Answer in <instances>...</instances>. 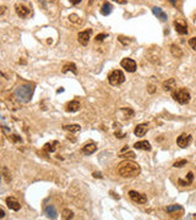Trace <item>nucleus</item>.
Wrapping results in <instances>:
<instances>
[{
    "mask_svg": "<svg viewBox=\"0 0 196 220\" xmlns=\"http://www.w3.org/2000/svg\"><path fill=\"white\" fill-rule=\"evenodd\" d=\"M140 173H141L140 165L134 162L125 160L118 165V174L123 177H135L140 175Z\"/></svg>",
    "mask_w": 196,
    "mask_h": 220,
    "instance_id": "1",
    "label": "nucleus"
},
{
    "mask_svg": "<svg viewBox=\"0 0 196 220\" xmlns=\"http://www.w3.org/2000/svg\"><path fill=\"white\" fill-rule=\"evenodd\" d=\"M14 96L21 103H28L32 98V96H33V88L30 85H22V86H20V87L15 89Z\"/></svg>",
    "mask_w": 196,
    "mask_h": 220,
    "instance_id": "2",
    "label": "nucleus"
},
{
    "mask_svg": "<svg viewBox=\"0 0 196 220\" xmlns=\"http://www.w3.org/2000/svg\"><path fill=\"white\" fill-rule=\"evenodd\" d=\"M173 98L175 102H178L179 104L184 105V104H188L190 102V93L186 88H179V89H175L173 92Z\"/></svg>",
    "mask_w": 196,
    "mask_h": 220,
    "instance_id": "3",
    "label": "nucleus"
},
{
    "mask_svg": "<svg viewBox=\"0 0 196 220\" xmlns=\"http://www.w3.org/2000/svg\"><path fill=\"white\" fill-rule=\"evenodd\" d=\"M108 81L112 86H119L125 81V75L121 70H114L108 75Z\"/></svg>",
    "mask_w": 196,
    "mask_h": 220,
    "instance_id": "4",
    "label": "nucleus"
},
{
    "mask_svg": "<svg viewBox=\"0 0 196 220\" xmlns=\"http://www.w3.org/2000/svg\"><path fill=\"white\" fill-rule=\"evenodd\" d=\"M120 65H121L123 69H125L127 72H135L136 71V63H135V60H132L130 58L123 59L121 63H120Z\"/></svg>",
    "mask_w": 196,
    "mask_h": 220,
    "instance_id": "5",
    "label": "nucleus"
},
{
    "mask_svg": "<svg viewBox=\"0 0 196 220\" xmlns=\"http://www.w3.org/2000/svg\"><path fill=\"white\" fill-rule=\"evenodd\" d=\"M129 197L131 198L135 203H140V204H143V203L147 202V197L143 193H140L137 191H130L129 192Z\"/></svg>",
    "mask_w": 196,
    "mask_h": 220,
    "instance_id": "6",
    "label": "nucleus"
},
{
    "mask_svg": "<svg viewBox=\"0 0 196 220\" xmlns=\"http://www.w3.org/2000/svg\"><path fill=\"white\" fill-rule=\"evenodd\" d=\"M191 136L190 135H186V133H182L179 137H178V140H176V144L180 147V148H186L190 143H191Z\"/></svg>",
    "mask_w": 196,
    "mask_h": 220,
    "instance_id": "7",
    "label": "nucleus"
},
{
    "mask_svg": "<svg viewBox=\"0 0 196 220\" xmlns=\"http://www.w3.org/2000/svg\"><path fill=\"white\" fill-rule=\"evenodd\" d=\"M91 34H92V30H85V31H82V32L79 33L77 39H79V42H80L82 45H87Z\"/></svg>",
    "mask_w": 196,
    "mask_h": 220,
    "instance_id": "8",
    "label": "nucleus"
},
{
    "mask_svg": "<svg viewBox=\"0 0 196 220\" xmlns=\"http://www.w3.org/2000/svg\"><path fill=\"white\" fill-rule=\"evenodd\" d=\"M15 10L16 14L21 17V19H26L28 15H30V9L27 6H25L23 4H16L15 5Z\"/></svg>",
    "mask_w": 196,
    "mask_h": 220,
    "instance_id": "9",
    "label": "nucleus"
},
{
    "mask_svg": "<svg viewBox=\"0 0 196 220\" xmlns=\"http://www.w3.org/2000/svg\"><path fill=\"white\" fill-rule=\"evenodd\" d=\"M5 202H6V206L11 209V210H14V212H19L20 208H21V204L14 197H8L5 199Z\"/></svg>",
    "mask_w": 196,
    "mask_h": 220,
    "instance_id": "10",
    "label": "nucleus"
},
{
    "mask_svg": "<svg viewBox=\"0 0 196 220\" xmlns=\"http://www.w3.org/2000/svg\"><path fill=\"white\" fill-rule=\"evenodd\" d=\"M174 28H175L176 32L179 33V34H182V36H184V34L188 33V26H186L185 22L174 21Z\"/></svg>",
    "mask_w": 196,
    "mask_h": 220,
    "instance_id": "11",
    "label": "nucleus"
},
{
    "mask_svg": "<svg viewBox=\"0 0 196 220\" xmlns=\"http://www.w3.org/2000/svg\"><path fill=\"white\" fill-rule=\"evenodd\" d=\"M147 130H148V125H147V124H140V125H137V126L135 127L134 133H135V136H137V137H142V136L146 135Z\"/></svg>",
    "mask_w": 196,
    "mask_h": 220,
    "instance_id": "12",
    "label": "nucleus"
},
{
    "mask_svg": "<svg viewBox=\"0 0 196 220\" xmlns=\"http://www.w3.org/2000/svg\"><path fill=\"white\" fill-rule=\"evenodd\" d=\"M152 12H153V15H154L157 19H160L162 22L167 21V14H165L164 11L162 10L161 8H157V6H154V8L152 9Z\"/></svg>",
    "mask_w": 196,
    "mask_h": 220,
    "instance_id": "13",
    "label": "nucleus"
},
{
    "mask_svg": "<svg viewBox=\"0 0 196 220\" xmlns=\"http://www.w3.org/2000/svg\"><path fill=\"white\" fill-rule=\"evenodd\" d=\"M80 102H77V100H71L70 103H68V105H66V111L68 113H76V111H79L80 109Z\"/></svg>",
    "mask_w": 196,
    "mask_h": 220,
    "instance_id": "14",
    "label": "nucleus"
},
{
    "mask_svg": "<svg viewBox=\"0 0 196 220\" xmlns=\"http://www.w3.org/2000/svg\"><path fill=\"white\" fill-rule=\"evenodd\" d=\"M97 151V146L94 143H88V144H85L82 147V153L86 154V155H91Z\"/></svg>",
    "mask_w": 196,
    "mask_h": 220,
    "instance_id": "15",
    "label": "nucleus"
},
{
    "mask_svg": "<svg viewBox=\"0 0 196 220\" xmlns=\"http://www.w3.org/2000/svg\"><path fill=\"white\" fill-rule=\"evenodd\" d=\"M134 148L136 149H141V151H146V152H150L151 151V144L147 141H138L134 144Z\"/></svg>",
    "mask_w": 196,
    "mask_h": 220,
    "instance_id": "16",
    "label": "nucleus"
},
{
    "mask_svg": "<svg viewBox=\"0 0 196 220\" xmlns=\"http://www.w3.org/2000/svg\"><path fill=\"white\" fill-rule=\"evenodd\" d=\"M58 146H59L58 141H52V142L46 143V144H44L43 151H44L46 153H53V152H55V149H57Z\"/></svg>",
    "mask_w": 196,
    "mask_h": 220,
    "instance_id": "17",
    "label": "nucleus"
},
{
    "mask_svg": "<svg viewBox=\"0 0 196 220\" xmlns=\"http://www.w3.org/2000/svg\"><path fill=\"white\" fill-rule=\"evenodd\" d=\"M193 181H194V174H193V173H189L188 176H186V180L179 179V180H178V184H179L180 186H189V185L193 184Z\"/></svg>",
    "mask_w": 196,
    "mask_h": 220,
    "instance_id": "18",
    "label": "nucleus"
},
{
    "mask_svg": "<svg viewBox=\"0 0 196 220\" xmlns=\"http://www.w3.org/2000/svg\"><path fill=\"white\" fill-rule=\"evenodd\" d=\"M113 10V6H112V4H109L108 1H105L103 5H102V8H101V14L103 15V16H108L110 12Z\"/></svg>",
    "mask_w": 196,
    "mask_h": 220,
    "instance_id": "19",
    "label": "nucleus"
},
{
    "mask_svg": "<svg viewBox=\"0 0 196 220\" xmlns=\"http://www.w3.org/2000/svg\"><path fill=\"white\" fill-rule=\"evenodd\" d=\"M44 213H46L47 217L52 218V219H55L57 218V210L53 206H47V208L44 209Z\"/></svg>",
    "mask_w": 196,
    "mask_h": 220,
    "instance_id": "20",
    "label": "nucleus"
},
{
    "mask_svg": "<svg viewBox=\"0 0 196 220\" xmlns=\"http://www.w3.org/2000/svg\"><path fill=\"white\" fill-rule=\"evenodd\" d=\"M63 129H64V130H66V131L75 133V132H79V131H80V130H81V126H80V125H77V124H71V125H66V126H63Z\"/></svg>",
    "mask_w": 196,
    "mask_h": 220,
    "instance_id": "21",
    "label": "nucleus"
},
{
    "mask_svg": "<svg viewBox=\"0 0 196 220\" xmlns=\"http://www.w3.org/2000/svg\"><path fill=\"white\" fill-rule=\"evenodd\" d=\"M64 74H66L68 71H71L72 74H75V75H77V70H76V65L75 64H72V63H70V64H66V65L63 67V70H61Z\"/></svg>",
    "mask_w": 196,
    "mask_h": 220,
    "instance_id": "22",
    "label": "nucleus"
},
{
    "mask_svg": "<svg viewBox=\"0 0 196 220\" xmlns=\"http://www.w3.org/2000/svg\"><path fill=\"white\" fill-rule=\"evenodd\" d=\"M171 52H172L173 56H175V58H182V55H183L182 49H180L178 45H175V44H172V45H171Z\"/></svg>",
    "mask_w": 196,
    "mask_h": 220,
    "instance_id": "23",
    "label": "nucleus"
},
{
    "mask_svg": "<svg viewBox=\"0 0 196 220\" xmlns=\"http://www.w3.org/2000/svg\"><path fill=\"white\" fill-rule=\"evenodd\" d=\"M61 218H63L64 220L72 219V218H74V213H72V210H70V209H64L63 213H61Z\"/></svg>",
    "mask_w": 196,
    "mask_h": 220,
    "instance_id": "24",
    "label": "nucleus"
},
{
    "mask_svg": "<svg viewBox=\"0 0 196 220\" xmlns=\"http://www.w3.org/2000/svg\"><path fill=\"white\" fill-rule=\"evenodd\" d=\"M1 171H3V176H4V180H5V182H8V184H9V182L11 181V175H10V173H9L8 168H6V166H3Z\"/></svg>",
    "mask_w": 196,
    "mask_h": 220,
    "instance_id": "25",
    "label": "nucleus"
},
{
    "mask_svg": "<svg viewBox=\"0 0 196 220\" xmlns=\"http://www.w3.org/2000/svg\"><path fill=\"white\" fill-rule=\"evenodd\" d=\"M178 210H182V206L179 204H174V206H169L165 208L167 213H174V212H178Z\"/></svg>",
    "mask_w": 196,
    "mask_h": 220,
    "instance_id": "26",
    "label": "nucleus"
},
{
    "mask_svg": "<svg viewBox=\"0 0 196 220\" xmlns=\"http://www.w3.org/2000/svg\"><path fill=\"white\" fill-rule=\"evenodd\" d=\"M171 85H174L173 78H171V80H168L167 82H164V83H163V88H164V91H171V89H172Z\"/></svg>",
    "mask_w": 196,
    "mask_h": 220,
    "instance_id": "27",
    "label": "nucleus"
},
{
    "mask_svg": "<svg viewBox=\"0 0 196 220\" xmlns=\"http://www.w3.org/2000/svg\"><path fill=\"white\" fill-rule=\"evenodd\" d=\"M188 164V160L186 159H182V160H178V162H175L173 164L174 168H183L185 165Z\"/></svg>",
    "mask_w": 196,
    "mask_h": 220,
    "instance_id": "28",
    "label": "nucleus"
},
{
    "mask_svg": "<svg viewBox=\"0 0 196 220\" xmlns=\"http://www.w3.org/2000/svg\"><path fill=\"white\" fill-rule=\"evenodd\" d=\"M108 34L107 33H101V34H97L96 36V42H102L104 38H107Z\"/></svg>",
    "mask_w": 196,
    "mask_h": 220,
    "instance_id": "29",
    "label": "nucleus"
},
{
    "mask_svg": "<svg viewBox=\"0 0 196 220\" xmlns=\"http://www.w3.org/2000/svg\"><path fill=\"white\" fill-rule=\"evenodd\" d=\"M118 39H119V42H120V43H123L124 45H126V44L130 43V39L126 38V37H123V36H119V37H118Z\"/></svg>",
    "mask_w": 196,
    "mask_h": 220,
    "instance_id": "30",
    "label": "nucleus"
},
{
    "mask_svg": "<svg viewBox=\"0 0 196 220\" xmlns=\"http://www.w3.org/2000/svg\"><path fill=\"white\" fill-rule=\"evenodd\" d=\"M189 45H190L194 50H196V37H193V38L189 39Z\"/></svg>",
    "mask_w": 196,
    "mask_h": 220,
    "instance_id": "31",
    "label": "nucleus"
},
{
    "mask_svg": "<svg viewBox=\"0 0 196 220\" xmlns=\"http://www.w3.org/2000/svg\"><path fill=\"white\" fill-rule=\"evenodd\" d=\"M9 140H11L12 142H22V140L19 137V136H16V135H12V136H9Z\"/></svg>",
    "mask_w": 196,
    "mask_h": 220,
    "instance_id": "32",
    "label": "nucleus"
},
{
    "mask_svg": "<svg viewBox=\"0 0 196 220\" xmlns=\"http://www.w3.org/2000/svg\"><path fill=\"white\" fill-rule=\"evenodd\" d=\"M93 177H96V179H102L103 176L101 173H93Z\"/></svg>",
    "mask_w": 196,
    "mask_h": 220,
    "instance_id": "33",
    "label": "nucleus"
},
{
    "mask_svg": "<svg viewBox=\"0 0 196 220\" xmlns=\"http://www.w3.org/2000/svg\"><path fill=\"white\" fill-rule=\"evenodd\" d=\"M81 3V0H71V4L72 5H79Z\"/></svg>",
    "mask_w": 196,
    "mask_h": 220,
    "instance_id": "34",
    "label": "nucleus"
},
{
    "mask_svg": "<svg viewBox=\"0 0 196 220\" xmlns=\"http://www.w3.org/2000/svg\"><path fill=\"white\" fill-rule=\"evenodd\" d=\"M116 3H119V4H126V0H114Z\"/></svg>",
    "mask_w": 196,
    "mask_h": 220,
    "instance_id": "35",
    "label": "nucleus"
},
{
    "mask_svg": "<svg viewBox=\"0 0 196 220\" xmlns=\"http://www.w3.org/2000/svg\"><path fill=\"white\" fill-rule=\"evenodd\" d=\"M4 217H5V213L3 209H0V218H4Z\"/></svg>",
    "mask_w": 196,
    "mask_h": 220,
    "instance_id": "36",
    "label": "nucleus"
},
{
    "mask_svg": "<svg viewBox=\"0 0 196 220\" xmlns=\"http://www.w3.org/2000/svg\"><path fill=\"white\" fill-rule=\"evenodd\" d=\"M5 12V6H1V11H0V15H4Z\"/></svg>",
    "mask_w": 196,
    "mask_h": 220,
    "instance_id": "37",
    "label": "nucleus"
},
{
    "mask_svg": "<svg viewBox=\"0 0 196 220\" xmlns=\"http://www.w3.org/2000/svg\"><path fill=\"white\" fill-rule=\"evenodd\" d=\"M169 1H171L172 5H176V0H169Z\"/></svg>",
    "mask_w": 196,
    "mask_h": 220,
    "instance_id": "38",
    "label": "nucleus"
},
{
    "mask_svg": "<svg viewBox=\"0 0 196 220\" xmlns=\"http://www.w3.org/2000/svg\"><path fill=\"white\" fill-rule=\"evenodd\" d=\"M61 92H64V89H63V88H61V89H58V91H57V93H61Z\"/></svg>",
    "mask_w": 196,
    "mask_h": 220,
    "instance_id": "39",
    "label": "nucleus"
}]
</instances>
